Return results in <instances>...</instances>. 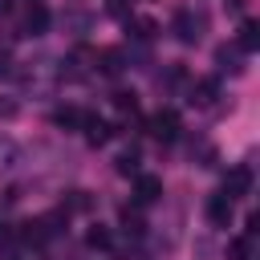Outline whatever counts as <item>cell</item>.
I'll return each instance as SVG.
<instances>
[{
	"mask_svg": "<svg viewBox=\"0 0 260 260\" xmlns=\"http://www.w3.org/2000/svg\"><path fill=\"white\" fill-rule=\"evenodd\" d=\"M179 126H183V122H179L175 110H158V114L150 118V134H154L158 142H175V138H179Z\"/></svg>",
	"mask_w": 260,
	"mask_h": 260,
	"instance_id": "cell-1",
	"label": "cell"
},
{
	"mask_svg": "<svg viewBox=\"0 0 260 260\" xmlns=\"http://www.w3.org/2000/svg\"><path fill=\"white\" fill-rule=\"evenodd\" d=\"M248 191H252V171H248V167H232L228 179H223V195L236 203V199H244Z\"/></svg>",
	"mask_w": 260,
	"mask_h": 260,
	"instance_id": "cell-2",
	"label": "cell"
},
{
	"mask_svg": "<svg viewBox=\"0 0 260 260\" xmlns=\"http://www.w3.org/2000/svg\"><path fill=\"white\" fill-rule=\"evenodd\" d=\"M232 211H236V207H232L228 195H211V199H207V219H211L215 228H228V223H232Z\"/></svg>",
	"mask_w": 260,
	"mask_h": 260,
	"instance_id": "cell-3",
	"label": "cell"
},
{
	"mask_svg": "<svg viewBox=\"0 0 260 260\" xmlns=\"http://www.w3.org/2000/svg\"><path fill=\"white\" fill-rule=\"evenodd\" d=\"M162 195V179L158 175H138V183H134V199L138 203H154Z\"/></svg>",
	"mask_w": 260,
	"mask_h": 260,
	"instance_id": "cell-4",
	"label": "cell"
},
{
	"mask_svg": "<svg viewBox=\"0 0 260 260\" xmlns=\"http://www.w3.org/2000/svg\"><path fill=\"white\" fill-rule=\"evenodd\" d=\"M81 134H85V142H93V146H102L106 138H110V126L98 118V114H85L81 118Z\"/></svg>",
	"mask_w": 260,
	"mask_h": 260,
	"instance_id": "cell-5",
	"label": "cell"
},
{
	"mask_svg": "<svg viewBox=\"0 0 260 260\" xmlns=\"http://www.w3.org/2000/svg\"><path fill=\"white\" fill-rule=\"evenodd\" d=\"M24 28H28L32 37H41V32L49 28V8H45V4H32V8L24 12Z\"/></svg>",
	"mask_w": 260,
	"mask_h": 260,
	"instance_id": "cell-6",
	"label": "cell"
},
{
	"mask_svg": "<svg viewBox=\"0 0 260 260\" xmlns=\"http://www.w3.org/2000/svg\"><path fill=\"white\" fill-rule=\"evenodd\" d=\"M199 24H203L199 16H191V12H179V16H175V28H179V41H187V45H191V41H199Z\"/></svg>",
	"mask_w": 260,
	"mask_h": 260,
	"instance_id": "cell-7",
	"label": "cell"
},
{
	"mask_svg": "<svg viewBox=\"0 0 260 260\" xmlns=\"http://www.w3.org/2000/svg\"><path fill=\"white\" fill-rule=\"evenodd\" d=\"M98 69H102L106 77H118V73H122V49H102V53H98Z\"/></svg>",
	"mask_w": 260,
	"mask_h": 260,
	"instance_id": "cell-8",
	"label": "cell"
},
{
	"mask_svg": "<svg viewBox=\"0 0 260 260\" xmlns=\"http://www.w3.org/2000/svg\"><path fill=\"white\" fill-rule=\"evenodd\" d=\"M81 118H85V110H77V106H61V110L53 114V122L65 126V130H81Z\"/></svg>",
	"mask_w": 260,
	"mask_h": 260,
	"instance_id": "cell-9",
	"label": "cell"
},
{
	"mask_svg": "<svg viewBox=\"0 0 260 260\" xmlns=\"http://www.w3.org/2000/svg\"><path fill=\"white\" fill-rule=\"evenodd\" d=\"M256 45H260V24L256 20H244L240 24V49L244 53H256Z\"/></svg>",
	"mask_w": 260,
	"mask_h": 260,
	"instance_id": "cell-10",
	"label": "cell"
},
{
	"mask_svg": "<svg viewBox=\"0 0 260 260\" xmlns=\"http://www.w3.org/2000/svg\"><path fill=\"white\" fill-rule=\"evenodd\" d=\"M126 28H130V32H134V37H138V41H150V37H154V28H158V24H154V20H150V16H130V20H126Z\"/></svg>",
	"mask_w": 260,
	"mask_h": 260,
	"instance_id": "cell-11",
	"label": "cell"
},
{
	"mask_svg": "<svg viewBox=\"0 0 260 260\" xmlns=\"http://www.w3.org/2000/svg\"><path fill=\"white\" fill-rule=\"evenodd\" d=\"M215 89H219V85H215L211 77H207V81H195V89H191V102H195V106H211V102H215Z\"/></svg>",
	"mask_w": 260,
	"mask_h": 260,
	"instance_id": "cell-12",
	"label": "cell"
},
{
	"mask_svg": "<svg viewBox=\"0 0 260 260\" xmlns=\"http://www.w3.org/2000/svg\"><path fill=\"white\" fill-rule=\"evenodd\" d=\"M228 260H252V232L248 236H236L228 244Z\"/></svg>",
	"mask_w": 260,
	"mask_h": 260,
	"instance_id": "cell-13",
	"label": "cell"
},
{
	"mask_svg": "<svg viewBox=\"0 0 260 260\" xmlns=\"http://www.w3.org/2000/svg\"><path fill=\"white\" fill-rule=\"evenodd\" d=\"M85 244H89V248H110V244H114V236H110V228L93 223V228L85 232Z\"/></svg>",
	"mask_w": 260,
	"mask_h": 260,
	"instance_id": "cell-14",
	"label": "cell"
},
{
	"mask_svg": "<svg viewBox=\"0 0 260 260\" xmlns=\"http://www.w3.org/2000/svg\"><path fill=\"white\" fill-rule=\"evenodd\" d=\"M118 171L122 175H138V150H122L118 154Z\"/></svg>",
	"mask_w": 260,
	"mask_h": 260,
	"instance_id": "cell-15",
	"label": "cell"
},
{
	"mask_svg": "<svg viewBox=\"0 0 260 260\" xmlns=\"http://www.w3.org/2000/svg\"><path fill=\"white\" fill-rule=\"evenodd\" d=\"M114 106H118L122 114H138V98H134V93H126V89H122V93H114Z\"/></svg>",
	"mask_w": 260,
	"mask_h": 260,
	"instance_id": "cell-16",
	"label": "cell"
},
{
	"mask_svg": "<svg viewBox=\"0 0 260 260\" xmlns=\"http://www.w3.org/2000/svg\"><path fill=\"white\" fill-rule=\"evenodd\" d=\"M85 207H89V195L85 191H69V207H61V211L69 215V211H85Z\"/></svg>",
	"mask_w": 260,
	"mask_h": 260,
	"instance_id": "cell-17",
	"label": "cell"
},
{
	"mask_svg": "<svg viewBox=\"0 0 260 260\" xmlns=\"http://www.w3.org/2000/svg\"><path fill=\"white\" fill-rule=\"evenodd\" d=\"M122 223H126L130 232H142V219H138V211H130V207H122Z\"/></svg>",
	"mask_w": 260,
	"mask_h": 260,
	"instance_id": "cell-18",
	"label": "cell"
},
{
	"mask_svg": "<svg viewBox=\"0 0 260 260\" xmlns=\"http://www.w3.org/2000/svg\"><path fill=\"white\" fill-rule=\"evenodd\" d=\"M223 8H228L232 16H240V12H244V0H223Z\"/></svg>",
	"mask_w": 260,
	"mask_h": 260,
	"instance_id": "cell-19",
	"label": "cell"
},
{
	"mask_svg": "<svg viewBox=\"0 0 260 260\" xmlns=\"http://www.w3.org/2000/svg\"><path fill=\"white\" fill-rule=\"evenodd\" d=\"M8 240H12V228H8V223H0V244H8Z\"/></svg>",
	"mask_w": 260,
	"mask_h": 260,
	"instance_id": "cell-20",
	"label": "cell"
}]
</instances>
